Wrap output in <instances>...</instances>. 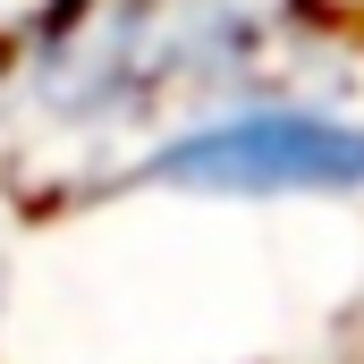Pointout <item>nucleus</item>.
<instances>
[{"instance_id": "1", "label": "nucleus", "mask_w": 364, "mask_h": 364, "mask_svg": "<svg viewBox=\"0 0 364 364\" xmlns=\"http://www.w3.org/2000/svg\"><path fill=\"white\" fill-rule=\"evenodd\" d=\"M255 51L263 17L237 0H77L26 43L9 102L51 127H127L229 85Z\"/></svg>"}, {"instance_id": "2", "label": "nucleus", "mask_w": 364, "mask_h": 364, "mask_svg": "<svg viewBox=\"0 0 364 364\" xmlns=\"http://www.w3.org/2000/svg\"><path fill=\"white\" fill-rule=\"evenodd\" d=\"M136 178L170 186V195H237V203L364 195V127L305 110V102H255V110H220L203 127H178L170 144L144 153Z\"/></svg>"}, {"instance_id": "3", "label": "nucleus", "mask_w": 364, "mask_h": 364, "mask_svg": "<svg viewBox=\"0 0 364 364\" xmlns=\"http://www.w3.org/2000/svg\"><path fill=\"white\" fill-rule=\"evenodd\" d=\"M0 296H9V279H0Z\"/></svg>"}]
</instances>
